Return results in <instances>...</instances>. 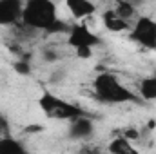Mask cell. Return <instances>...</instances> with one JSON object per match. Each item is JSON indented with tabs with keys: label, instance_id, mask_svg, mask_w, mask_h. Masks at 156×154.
I'll list each match as a JSON object with an SVG mask.
<instances>
[{
	"label": "cell",
	"instance_id": "cell-1",
	"mask_svg": "<svg viewBox=\"0 0 156 154\" xmlns=\"http://www.w3.org/2000/svg\"><path fill=\"white\" fill-rule=\"evenodd\" d=\"M24 27L44 31L47 35L69 33V24L58 18V7L53 0H27L24 2L22 22Z\"/></svg>",
	"mask_w": 156,
	"mask_h": 154
},
{
	"label": "cell",
	"instance_id": "cell-2",
	"mask_svg": "<svg viewBox=\"0 0 156 154\" xmlns=\"http://www.w3.org/2000/svg\"><path fill=\"white\" fill-rule=\"evenodd\" d=\"M93 93L94 98L107 105H120V103H142L138 94L123 85L115 73L104 71L98 73L93 80Z\"/></svg>",
	"mask_w": 156,
	"mask_h": 154
},
{
	"label": "cell",
	"instance_id": "cell-3",
	"mask_svg": "<svg viewBox=\"0 0 156 154\" xmlns=\"http://www.w3.org/2000/svg\"><path fill=\"white\" fill-rule=\"evenodd\" d=\"M38 107L49 120H67V121H73V120H76L80 116L89 114L78 103L64 100V98L49 93V91H45L38 98Z\"/></svg>",
	"mask_w": 156,
	"mask_h": 154
},
{
	"label": "cell",
	"instance_id": "cell-4",
	"mask_svg": "<svg viewBox=\"0 0 156 154\" xmlns=\"http://www.w3.org/2000/svg\"><path fill=\"white\" fill-rule=\"evenodd\" d=\"M67 44L75 49L76 58L87 60V58H91L93 49L102 44V38L96 33H93L85 24H75V26L69 27Z\"/></svg>",
	"mask_w": 156,
	"mask_h": 154
},
{
	"label": "cell",
	"instance_id": "cell-5",
	"mask_svg": "<svg viewBox=\"0 0 156 154\" xmlns=\"http://www.w3.org/2000/svg\"><path fill=\"white\" fill-rule=\"evenodd\" d=\"M129 38L140 47L156 49V20L149 15H138L129 31Z\"/></svg>",
	"mask_w": 156,
	"mask_h": 154
},
{
	"label": "cell",
	"instance_id": "cell-6",
	"mask_svg": "<svg viewBox=\"0 0 156 154\" xmlns=\"http://www.w3.org/2000/svg\"><path fill=\"white\" fill-rule=\"evenodd\" d=\"M24 2L20 0H0V27H11L22 22Z\"/></svg>",
	"mask_w": 156,
	"mask_h": 154
},
{
	"label": "cell",
	"instance_id": "cell-7",
	"mask_svg": "<svg viewBox=\"0 0 156 154\" xmlns=\"http://www.w3.org/2000/svg\"><path fill=\"white\" fill-rule=\"evenodd\" d=\"M67 134L73 142H82L87 143L93 136H94V121L91 120V116H80L76 120L69 121V129Z\"/></svg>",
	"mask_w": 156,
	"mask_h": 154
},
{
	"label": "cell",
	"instance_id": "cell-8",
	"mask_svg": "<svg viewBox=\"0 0 156 154\" xmlns=\"http://www.w3.org/2000/svg\"><path fill=\"white\" fill-rule=\"evenodd\" d=\"M66 7L67 11L76 18V20H82V18H87L91 15L96 13V4L94 2H89V0H67L66 2Z\"/></svg>",
	"mask_w": 156,
	"mask_h": 154
},
{
	"label": "cell",
	"instance_id": "cell-9",
	"mask_svg": "<svg viewBox=\"0 0 156 154\" xmlns=\"http://www.w3.org/2000/svg\"><path fill=\"white\" fill-rule=\"evenodd\" d=\"M102 22H104L105 29H107V31H111V33H123V31H131V27H133V24H129V22L122 20L118 15H115V11H113V9H105V11L102 13Z\"/></svg>",
	"mask_w": 156,
	"mask_h": 154
},
{
	"label": "cell",
	"instance_id": "cell-10",
	"mask_svg": "<svg viewBox=\"0 0 156 154\" xmlns=\"http://www.w3.org/2000/svg\"><path fill=\"white\" fill-rule=\"evenodd\" d=\"M105 152L107 154H142L133 142L125 140L123 136H115V138L107 143Z\"/></svg>",
	"mask_w": 156,
	"mask_h": 154
},
{
	"label": "cell",
	"instance_id": "cell-11",
	"mask_svg": "<svg viewBox=\"0 0 156 154\" xmlns=\"http://www.w3.org/2000/svg\"><path fill=\"white\" fill-rule=\"evenodd\" d=\"M0 154H31L24 142L15 136L0 138Z\"/></svg>",
	"mask_w": 156,
	"mask_h": 154
},
{
	"label": "cell",
	"instance_id": "cell-12",
	"mask_svg": "<svg viewBox=\"0 0 156 154\" xmlns=\"http://www.w3.org/2000/svg\"><path fill=\"white\" fill-rule=\"evenodd\" d=\"M138 98L142 102H154L156 100V75L145 76L138 83Z\"/></svg>",
	"mask_w": 156,
	"mask_h": 154
},
{
	"label": "cell",
	"instance_id": "cell-13",
	"mask_svg": "<svg viewBox=\"0 0 156 154\" xmlns=\"http://www.w3.org/2000/svg\"><path fill=\"white\" fill-rule=\"evenodd\" d=\"M113 11H115V15H118L122 20H125V22H129V24H133V20H136V15H138L134 4H133V2H127V0L116 2V4L113 5Z\"/></svg>",
	"mask_w": 156,
	"mask_h": 154
},
{
	"label": "cell",
	"instance_id": "cell-14",
	"mask_svg": "<svg viewBox=\"0 0 156 154\" xmlns=\"http://www.w3.org/2000/svg\"><path fill=\"white\" fill-rule=\"evenodd\" d=\"M118 136H123L125 140H129V142H133V143H136V142L142 140V132H140V129H136V127H123V129H120V134H118Z\"/></svg>",
	"mask_w": 156,
	"mask_h": 154
},
{
	"label": "cell",
	"instance_id": "cell-15",
	"mask_svg": "<svg viewBox=\"0 0 156 154\" xmlns=\"http://www.w3.org/2000/svg\"><path fill=\"white\" fill-rule=\"evenodd\" d=\"M13 67H15V71H16L18 75H22V76H27V75L31 73V62H29L27 58H18V60L13 64Z\"/></svg>",
	"mask_w": 156,
	"mask_h": 154
},
{
	"label": "cell",
	"instance_id": "cell-16",
	"mask_svg": "<svg viewBox=\"0 0 156 154\" xmlns=\"http://www.w3.org/2000/svg\"><path fill=\"white\" fill-rule=\"evenodd\" d=\"M76 154H105V149H102L94 143H82Z\"/></svg>",
	"mask_w": 156,
	"mask_h": 154
},
{
	"label": "cell",
	"instance_id": "cell-17",
	"mask_svg": "<svg viewBox=\"0 0 156 154\" xmlns=\"http://www.w3.org/2000/svg\"><path fill=\"white\" fill-rule=\"evenodd\" d=\"M5 136H13L11 134V121L5 114L0 113V138H5Z\"/></svg>",
	"mask_w": 156,
	"mask_h": 154
},
{
	"label": "cell",
	"instance_id": "cell-18",
	"mask_svg": "<svg viewBox=\"0 0 156 154\" xmlns=\"http://www.w3.org/2000/svg\"><path fill=\"white\" fill-rule=\"evenodd\" d=\"M42 56H44L45 62H56L58 60V53L55 49H51V47H45L44 53H42Z\"/></svg>",
	"mask_w": 156,
	"mask_h": 154
},
{
	"label": "cell",
	"instance_id": "cell-19",
	"mask_svg": "<svg viewBox=\"0 0 156 154\" xmlns=\"http://www.w3.org/2000/svg\"><path fill=\"white\" fill-rule=\"evenodd\" d=\"M40 131H44L42 125H31V127H27V132H40Z\"/></svg>",
	"mask_w": 156,
	"mask_h": 154
}]
</instances>
